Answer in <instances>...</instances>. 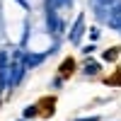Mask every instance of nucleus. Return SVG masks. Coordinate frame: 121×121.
Returning a JSON list of instances; mask_svg holds the SVG:
<instances>
[{
  "label": "nucleus",
  "instance_id": "1",
  "mask_svg": "<svg viewBox=\"0 0 121 121\" xmlns=\"http://www.w3.org/2000/svg\"><path fill=\"white\" fill-rule=\"evenodd\" d=\"M24 58H19V53H15V60L10 63V70H7V85L15 87L19 80H22V73H24Z\"/></svg>",
  "mask_w": 121,
  "mask_h": 121
},
{
  "label": "nucleus",
  "instance_id": "2",
  "mask_svg": "<svg viewBox=\"0 0 121 121\" xmlns=\"http://www.w3.org/2000/svg\"><path fill=\"white\" fill-rule=\"evenodd\" d=\"M82 32H85V17L80 15V17H78V22H75V27H73V32H70V41L78 44L80 39H82Z\"/></svg>",
  "mask_w": 121,
  "mask_h": 121
},
{
  "label": "nucleus",
  "instance_id": "3",
  "mask_svg": "<svg viewBox=\"0 0 121 121\" xmlns=\"http://www.w3.org/2000/svg\"><path fill=\"white\" fill-rule=\"evenodd\" d=\"M44 60V53H27L24 56V65L27 68H34V65H39Z\"/></svg>",
  "mask_w": 121,
  "mask_h": 121
},
{
  "label": "nucleus",
  "instance_id": "4",
  "mask_svg": "<svg viewBox=\"0 0 121 121\" xmlns=\"http://www.w3.org/2000/svg\"><path fill=\"white\" fill-rule=\"evenodd\" d=\"M109 24H112L116 32H121V5H119L114 12H112V17H109Z\"/></svg>",
  "mask_w": 121,
  "mask_h": 121
},
{
  "label": "nucleus",
  "instance_id": "5",
  "mask_svg": "<svg viewBox=\"0 0 121 121\" xmlns=\"http://www.w3.org/2000/svg\"><path fill=\"white\" fill-rule=\"evenodd\" d=\"M97 70H99V63H87V65H85V73H87V75L97 73Z\"/></svg>",
  "mask_w": 121,
  "mask_h": 121
},
{
  "label": "nucleus",
  "instance_id": "6",
  "mask_svg": "<svg viewBox=\"0 0 121 121\" xmlns=\"http://www.w3.org/2000/svg\"><path fill=\"white\" fill-rule=\"evenodd\" d=\"M95 3H99V5H109L112 0H95Z\"/></svg>",
  "mask_w": 121,
  "mask_h": 121
},
{
  "label": "nucleus",
  "instance_id": "7",
  "mask_svg": "<svg viewBox=\"0 0 121 121\" xmlns=\"http://www.w3.org/2000/svg\"><path fill=\"white\" fill-rule=\"evenodd\" d=\"M78 121H97V116H90V119H78Z\"/></svg>",
  "mask_w": 121,
  "mask_h": 121
}]
</instances>
